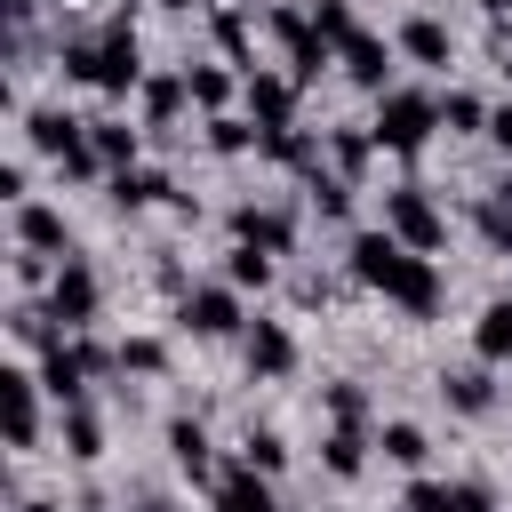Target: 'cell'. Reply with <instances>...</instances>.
Instances as JSON below:
<instances>
[{
	"label": "cell",
	"instance_id": "obj_39",
	"mask_svg": "<svg viewBox=\"0 0 512 512\" xmlns=\"http://www.w3.org/2000/svg\"><path fill=\"white\" fill-rule=\"evenodd\" d=\"M328 416H336V424H360V416H368V392H360V384H328Z\"/></svg>",
	"mask_w": 512,
	"mask_h": 512
},
{
	"label": "cell",
	"instance_id": "obj_2",
	"mask_svg": "<svg viewBox=\"0 0 512 512\" xmlns=\"http://www.w3.org/2000/svg\"><path fill=\"white\" fill-rule=\"evenodd\" d=\"M24 136H32V152H48L64 176H96L104 160L88 152V120H72V112H56V104H40L32 120H24Z\"/></svg>",
	"mask_w": 512,
	"mask_h": 512
},
{
	"label": "cell",
	"instance_id": "obj_19",
	"mask_svg": "<svg viewBox=\"0 0 512 512\" xmlns=\"http://www.w3.org/2000/svg\"><path fill=\"white\" fill-rule=\"evenodd\" d=\"M320 464H328L336 480H360V472H368V432H360V424H336V432L320 440Z\"/></svg>",
	"mask_w": 512,
	"mask_h": 512
},
{
	"label": "cell",
	"instance_id": "obj_48",
	"mask_svg": "<svg viewBox=\"0 0 512 512\" xmlns=\"http://www.w3.org/2000/svg\"><path fill=\"white\" fill-rule=\"evenodd\" d=\"M24 512H56V504H24Z\"/></svg>",
	"mask_w": 512,
	"mask_h": 512
},
{
	"label": "cell",
	"instance_id": "obj_15",
	"mask_svg": "<svg viewBox=\"0 0 512 512\" xmlns=\"http://www.w3.org/2000/svg\"><path fill=\"white\" fill-rule=\"evenodd\" d=\"M296 368V336L280 320H256L248 328V376H288Z\"/></svg>",
	"mask_w": 512,
	"mask_h": 512
},
{
	"label": "cell",
	"instance_id": "obj_40",
	"mask_svg": "<svg viewBox=\"0 0 512 512\" xmlns=\"http://www.w3.org/2000/svg\"><path fill=\"white\" fill-rule=\"evenodd\" d=\"M440 512H496V496H488L480 480H456V488L440 496Z\"/></svg>",
	"mask_w": 512,
	"mask_h": 512
},
{
	"label": "cell",
	"instance_id": "obj_7",
	"mask_svg": "<svg viewBox=\"0 0 512 512\" xmlns=\"http://www.w3.org/2000/svg\"><path fill=\"white\" fill-rule=\"evenodd\" d=\"M336 64H344V80H352V88H368V96H392V48H384L376 32H352V40L336 48Z\"/></svg>",
	"mask_w": 512,
	"mask_h": 512
},
{
	"label": "cell",
	"instance_id": "obj_43",
	"mask_svg": "<svg viewBox=\"0 0 512 512\" xmlns=\"http://www.w3.org/2000/svg\"><path fill=\"white\" fill-rule=\"evenodd\" d=\"M440 496H448V480H416L408 488V512H440Z\"/></svg>",
	"mask_w": 512,
	"mask_h": 512
},
{
	"label": "cell",
	"instance_id": "obj_49",
	"mask_svg": "<svg viewBox=\"0 0 512 512\" xmlns=\"http://www.w3.org/2000/svg\"><path fill=\"white\" fill-rule=\"evenodd\" d=\"M504 304H512V296H504Z\"/></svg>",
	"mask_w": 512,
	"mask_h": 512
},
{
	"label": "cell",
	"instance_id": "obj_5",
	"mask_svg": "<svg viewBox=\"0 0 512 512\" xmlns=\"http://www.w3.org/2000/svg\"><path fill=\"white\" fill-rule=\"evenodd\" d=\"M96 88H104V96L144 88V48H136V32H128V24H112V32L96 40Z\"/></svg>",
	"mask_w": 512,
	"mask_h": 512
},
{
	"label": "cell",
	"instance_id": "obj_26",
	"mask_svg": "<svg viewBox=\"0 0 512 512\" xmlns=\"http://www.w3.org/2000/svg\"><path fill=\"white\" fill-rule=\"evenodd\" d=\"M472 352H480V360H512V304H488V312H480Z\"/></svg>",
	"mask_w": 512,
	"mask_h": 512
},
{
	"label": "cell",
	"instance_id": "obj_44",
	"mask_svg": "<svg viewBox=\"0 0 512 512\" xmlns=\"http://www.w3.org/2000/svg\"><path fill=\"white\" fill-rule=\"evenodd\" d=\"M16 280H24V288H40V280H56V272H48V264H40L32 248H24V256H16Z\"/></svg>",
	"mask_w": 512,
	"mask_h": 512
},
{
	"label": "cell",
	"instance_id": "obj_32",
	"mask_svg": "<svg viewBox=\"0 0 512 512\" xmlns=\"http://www.w3.org/2000/svg\"><path fill=\"white\" fill-rule=\"evenodd\" d=\"M240 456H248V472H264V480H272V472H280V464H288V440H280V432H272V424H256V432H248V440H240Z\"/></svg>",
	"mask_w": 512,
	"mask_h": 512
},
{
	"label": "cell",
	"instance_id": "obj_41",
	"mask_svg": "<svg viewBox=\"0 0 512 512\" xmlns=\"http://www.w3.org/2000/svg\"><path fill=\"white\" fill-rule=\"evenodd\" d=\"M480 232H488V248H496V256H512V216H504L496 200L480 208Z\"/></svg>",
	"mask_w": 512,
	"mask_h": 512
},
{
	"label": "cell",
	"instance_id": "obj_22",
	"mask_svg": "<svg viewBox=\"0 0 512 512\" xmlns=\"http://www.w3.org/2000/svg\"><path fill=\"white\" fill-rule=\"evenodd\" d=\"M88 152L120 176V168H136V128L128 120H88Z\"/></svg>",
	"mask_w": 512,
	"mask_h": 512
},
{
	"label": "cell",
	"instance_id": "obj_4",
	"mask_svg": "<svg viewBox=\"0 0 512 512\" xmlns=\"http://www.w3.org/2000/svg\"><path fill=\"white\" fill-rule=\"evenodd\" d=\"M272 40L288 48V80H320V72L336 64V48L320 40L312 8H272Z\"/></svg>",
	"mask_w": 512,
	"mask_h": 512
},
{
	"label": "cell",
	"instance_id": "obj_42",
	"mask_svg": "<svg viewBox=\"0 0 512 512\" xmlns=\"http://www.w3.org/2000/svg\"><path fill=\"white\" fill-rule=\"evenodd\" d=\"M0 200H16V208L32 200V176H24V160H8V168H0Z\"/></svg>",
	"mask_w": 512,
	"mask_h": 512
},
{
	"label": "cell",
	"instance_id": "obj_47",
	"mask_svg": "<svg viewBox=\"0 0 512 512\" xmlns=\"http://www.w3.org/2000/svg\"><path fill=\"white\" fill-rule=\"evenodd\" d=\"M472 8H488V16H504V8H512V0H472Z\"/></svg>",
	"mask_w": 512,
	"mask_h": 512
},
{
	"label": "cell",
	"instance_id": "obj_30",
	"mask_svg": "<svg viewBox=\"0 0 512 512\" xmlns=\"http://www.w3.org/2000/svg\"><path fill=\"white\" fill-rule=\"evenodd\" d=\"M440 128H448V136H480V128H488V104H480V96H464V88H448Z\"/></svg>",
	"mask_w": 512,
	"mask_h": 512
},
{
	"label": "cell",
	"instance_id": "obj_28",
	"mask_svg": "<svg viewBox=\"0 0 512 512\" xmlns=\"http://www.w3.org/2000/svg\"><path fill=\"white\" fill-rule=\"evenodd\" d=\"M368 152H376V136H368V128H336V136H328V160H336V176H344V184L368 168Z\"/></svg>",
	"mask_w": 512,
	"mask_h": 512
},
{
	"label": "cell",
	"instance_id": "obj_29",
	"mask_svg": "<svg viewBox=\"0 0 512 512\" xmlns=\"http://www.w3.org/2000/svg\"><path fill=\"white\" fill-rule=\"evenodd\" d=\"M224 280H232V288H272V256H264V248H248V240H232Z\"/></svg>",
	"mask_w": 512,
	"mask_h": 512
},
{
	"label": "cell",
	"instance_id": "obj_17",
	"mask_svg": "<svg viewBox=\"0 0 512 512\" xmlns=\"http://www.w3.org/2000/svg\"><path fill=\"white\" fill-rule=\"evenodd\" d=\"M168 192H176V184H168L160 168H120V176H112V208H128V216H136V208H160Z\"/></svg>",
	"mask_w": 512,
	"mask_h": 512
},
{
	"label": "cell",
	"instance_id": "obj_12",
	"mask_svg": "<svg viewBox=\"0 0 512 512\" xmlns=\"http://www.w3.org/2000/svg\"><path fill=\"white\" fill-rule=\"evenodd\" d=\"M248 112H256L264 136H272V128H296V80H280V72H248Z\"/></svg>",
	"mask_w": 512,
	"mask_h": 512
},
{
	"label": "cell",
	"instance_id": "obj_36",
	"mask_svg": "<svg viewBox=\"0 0 512 512\" xmlns=\"http://www.w3.org/2000/svg\"><path fill=\"white\" fill-rule=\"evenodd\" d=\"M312 24H320L328 48H344V40L360 32V24H352V0H312Z\"/></svg>",
	"mask_w": 512,
	"mask_h": 512
},
{
	"label": "cell",
	"instance_id": "obj_14",
	"mask_svg": "<svg viewBox=\"0 0 512 512\" xmlns=\"http://www.w3.org/2000/svg\"><path fill=\"white\" fill-rule=\"evenodd\" d=\"M232 240H248V248H264V256H288L296 216H288V208H240V216H232Z\"/></svg>",
	"mask_w": 512,
	"mask_h": 512
},
{
	"label": "cell",
	"instance_id": "obj_35",
	"mask_svg": "<svg viewBox=\"0 0 512 512\" xmlns=\"http://www.w3.org/2000/svg\"><path fill=\"white\" fill-rule=\"evenodd\" d=\"M64 448L88 464V456H104V424L88 416V408H64Z\"/></svg>",
	"mask_w": 512,
	"mask_h": 512
},
{
	"label": "cell",
	"instance_id": "obj_37",
	"mask_svg": "<svg viewBox=\"0 0 512 512\" xmlns=\"http://www.w3.org/2000/svg\"><path fill=\"white\" fill-rule=\"evenodd\" d=\"M208 24H216V48H224L232 64H248V24H240V8H216ZM248 72H256V64H248Z\"/></svg>",
	"mask_w": 512,
	"mask_h": 512
},
{
	"label": "cell",
	"instance_id": "obj_18",
	"mask_svg": "<svg viewBox=\"0 0 512 512\" xmlns=\"http://www.w3.org/2000/svg\"><path fill=\"white\" fill-rule=\"evenodd\" d=\"M440 400L456 416H488L496 408V384H488V368H456V376H440Z\"/></svg>",
	"mask_w": 512,
	"mask_h": 512
},
{
	"label": "cell",
	"instance_id": "obj_24",
	"mask_svg": "<svg viewBox=\"0 0 512 512\" xmlns=\"http://www.w3.org/2000/svg\"><path fill=\"white\" fill-rule=\"evenodd\" d=\"M168 456H176V472H192V480H208V464H216V456H208V432H200L192 416L168 424Z\"/></svg>",
	"mask_w": 512,
	"mask_h": 512
},
{
	"label": "cell",
	"instance_id": "obj_34",
	"mask_svg": "<svg viewBox=\"0 0 512 512\" xmlns=\"http://www.w3.org/2000/svg\"><path fill=\"white\" fill-rule=\"evenodd\" d=\"M248 144H264V128H248V120H232V112H216V120H208V152H224V160H232V152H248Z\"/></svg>",
	"mask_w": 512,
	"mask_h": 512
},
{
	"label": "cell",
	"instance_id": "obj_20",
	"mask_svg": "<svg viewBox=\"0 0 512 512\" xmlns=\"http://www.w3.org/2000/svg\"><path fill=\"white\" fill-rule=\"evenodd\" d=\"M216 512H280V504H272L264 472H248V464H240V472H224V480H216Z\"/></svg>",
	"mask_w": 512,
	"mask_h": 512
},
{
	"label": "cell",
	"instance_id": "obj_33",
	"mask_svg": "<svg viewBox=\"0 0 512 512\" xmlns=\"http://www.w3.org/2000/svg\"><path fill=\"white\" fill-rule=\"evenodd\" d=\"M376 448H384V456H392V464H408V472H416V464H424V456H432V440H424V432H416V424H384V432H376Z\"/></svg>",
	"mask_w": 512,
	"mask_h": 512
},
{
	"label": "cell",
	"instance_id": "obj_38",
	"mask_svg": "<svg viewBox=\"0 0 512 512\" xmlns=\"http://www.w3.org/2000/svg\"><path fill=\"white\" fill-rule=\"evenodd\" d=\"M120 368H136V376H160V368H168V344H160V336H128V344H120Z\"/></svg>",
	"mask_w": 512,
	"mask_h": 512
},
{
	"label": "cell",
	"instance_id": "obj_21",
	"mask_svg": "<svg viewBox=\"0 0 512 512\" xmlns=\"http://www.w3.org/2000/svg\"><path fill=\"white\" fill-rule=\"evenodd\" d=\"M184 104H192V80H184V72H152V80H144V120H152V128H168Z\"/></svg>",
	"mask_w": 512,
	"mask_h": 512
},
{
	"label": "cell",
	"instance_id": "obj_23",
	"mask_svg": "<svg viewBox=\"0 0 512 512\" xmlns=\"http://www.w3.org/2000/svg\"><path fill=\"white\" fill-rule=\"evenodd\" d=\"M16 232H24V248H32V256L64 248V216H56L48 200H24V208H16Z\"/></svg>",
	"mask_w": 512,
	"mask_h": 512
},
{
	"label": "cell",
	"instance_id": "obj_25",
	"mask_svg": "<svg viewBox=\"0 0 512 512\" xmlns=\"http://www.w3.org/2000/svg\"><path fill=\"white\" fill-rule=\"evenodd\" d=\"M184 80H192V104H200L208 120L232 104V72H224V64H184Z\"/></svg>",
	"mask_w": 512,
	"mask_h": 512
},
{
	"label": "cell",
	"instance_id": "obj_45",
	"mask_svg": "<svg viewBox=\"0 0 512 512\" xmlns=\"http://www.w3.org/2000/svg\"><path fill=\"white\" fill-rule=\"evenodd\" d=\"M488 136L504 144V160H512V112H488Z\"/></svg>",
	"mask_w": 512,
	"mask_h": 512
},
{
	"label": "cell",
	"instance_id": "obj_27",
	"mask_svg": "<svg viewBox=\"0 0 512 512\" xmlns=\"http://www.w3.org/2000/svg\"><path fill=\"white\" fill-rule=\"evenodd\" d=\"M264 152H272V160H280V168H304V176H312V168H320V144H312V136H304V128H272V136H264Z\"/></svg>",
	"mask_w": 512,
	"mask_h": 512
},
{
	"label": "cell",
	"instance_id": "obj_10",
	"mask_svg": "<svg viewBox=\"0 0 512 512\" xmlns=\"http://www.w3.org/2000/svg\"><path fill=\"white\" fill-rule=\"evenodd\" d=\"M0 400H8V448H40V376L8 368L0 376Z\"/></svg>",
	"mask_w": 512,
	"mask_h": 512
},
{
	"label": "cell",
	"instance_id": "obj_31",
	"mask_svg": "<svg viewBox=\"0 0 512 512\" xmlns=\"http://www.w3.org/2000/svg\"><path fill=\"white\" fill-rule=\"evenodd\" d=\"M304 192H312V208H320L328 224H344V216H352V184H344V176H320V168H312V176H304Z\"/></svg>",
	"mask_w": 512,
	"mask_h": 512
},
{
	"label": "cell",
	"instance_id": "obj_13",
	"mask_svg": "<svg viewBox=\"0 0 512 512\" xmlns=\"http://www.w3.org/2000/svg\"><path fill=\"white\" fill-rule=\"evenodd\" d=\"M40 392H48L56 408H80V392H88V360H80V344L40 352Z\"/></svg>",
	"mask_w": 512,
	"mask_h": 512
},
{
	"label": "cell",
	"instance_id": "obj_3",
	"mask_svg": "<svg viewBox=\"0 0 512 512\" xmlns=\"http://www.w3.org/2000/svg\"><path fill=\"white\" fill-rule=\"evenodd\" d=\"M384 232L400 240V248H416V256H432L440 240H448V216L424 200V184H392L384 192Z\"/></svg>",
	"mask_w": 512,
	"mask_h": 512
},
{
	"label": "cell",
	"instance_id": "obj_6",
	"mask_svg": "<svg viewBox=\"0 0 512 512\" xmlns=\"http://www.w3.org/2000/svg\"><path fill=\"white\" fill-rule=\"evenodd\" d=\"M48 312H56L64 328H88V320H96V272H88L80 256L56 264V280H48Z\"/></svg>",
	"mask_w": 512,
	"mask_h": 512
},
{
	"label": "cell",
	"instance_id": "obj_16",
	"mask_svg": "<svg viewBox=\"0 0 512 512\" xmlns=\"http://www.w3.org/2000/svg\"><path fill=\"white\" fill-rule=\"evenodd\" d=\"M400 48H408L416 64H432V72H448V64H456V40H448V24H440V16H408V24H400Z\"/></svg>",
	"mask_w": 512,
	"mask_h": 512
},
{
	"label": "cell",
	"instance_id": "obj_1",
	"mask_svg": "<svg viewBox=\"0 0 512 512\" xmlns=\"http://www.w3.org/2000/svg\"><path fill=\"white\" fill-rule=\"evenodd\" d=\"M432 128H440V104H432L424 88H392V96H376V120H368L376 152H424Z\"/></svg>",
	"mask_w": 512,
	"mask_h": 512
},
{
	"label": "cell",
	"instance_id": "obj_11",
	"mask_svg": "<svg viewBox=\"0 0 512 512\" xmlns=\"http://www.w3.org/2000/svg\"><path fill=\"white\" fill-rule=\"evenodd\" d=\"M408 256H416V248H400L392 232H360V240H352V280H360V288H392V272H400Z\"/></svg>",
	"mask_w": 512,
	"mask_h": 512
},
{
	"label": "cell",
	"instance_id": "obj_8",
	"mask_svg": "<svg viewBox=\"0 0 512 512\" xmlns=\"http://www.w3.org/2000/svg\"><path fill=\"white\" fill-rule=\"evenodd\" d=\"M176 320H184L192 336H208V344H216V336H232V328H240V288H232V280H224V288H192Z\"/></svg>",
	"mask_w": 512,
	"mask_h": 512
},
{
	"label": "cell",
	"instance_id": "obj_46",
	"mask_svg": "<svg viewBox=\"0 0 512 512\" xmlns=\"http://www.w3.org/2000/svg\"><path fill=\"white\" fill-rule=\"evenodd\" d=\"M488 200H496V208H504V216H512V176H504V184H496V192H488Z\"/></svg>",
	"mask_w": 512,
	"mask_h": 512
},
{
	"label": "cell",
	"instance_id": "obj_9",
	"mask_svg": "<svg viewBox=\"0 0 512 512\" xmlns=\"http://www.w3.org/2000/svg\"><path fill=\"white\" fill-rule=\"evenodd\" d=\"M384 296H392L408 320H432V312H440V264H432V256H408V264L392 272V288H384Z\"/></svg>",
	"mask_w": 512,
	"mask_h": 512
}]
</instances>
